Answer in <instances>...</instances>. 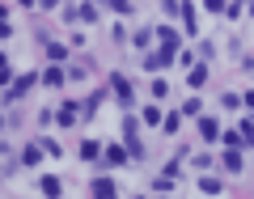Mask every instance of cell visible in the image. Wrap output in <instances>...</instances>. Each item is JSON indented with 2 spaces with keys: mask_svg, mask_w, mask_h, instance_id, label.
I'll list each match as a JSON object with an SVG mask.
<instances>
[{
  "mask_svg": "<svg viewBox=\"0 0 254 199\" xmlns=\"http://www.w3.org/2000/svg\"><path fill=\"white\" fill-rule=\"evenodd\" d=\"M174 51H178V34H174V30H161V55H153V60H148V68H161V64H170Z\"/></svg>",
  "mask_w": 254,
  "mask_h": 199,
  "instance_id": "1",
  "label": "cell"
},
{
  "mask_svg": "<svg viewBox=\"0 0 254 199\" xmlns=\"http://www.w3.org/2000/svg\"><path fill=\"white\" fill-rule=\"evenodd\" d=\"M34 81H38V76H34V72H26V76H17V81H13V85H9V102H13V98H21V93H26V89H30V85H34Z\"/></svg>",
  "mask_w": 254,
  "mask_h": 199,
  "instance_id": "2",
  "label": "cell"
},
{
  "mask_svg": "<svg viewBox=\"0 0 254 199\" xmlns=\"http://www.w3.org/2000/svg\"><path fill=\"white\" fill-rule=\"evenodd\" d=\"M203 81H208V68H203V64H195V68L187 72V85H190V89H199Z\"/></svg>",
  "mask_w": 254,
  "mask_h": 199,
  "instance_id": "3",
  "label": "cell"
},
{
  "mask_svg": "<svg viewBox=\"0 0 254 199\" xmlns=\"http://www.w3.org/2000/svg\"><path fill=\"white\" fill-rule=\"evenodd\" d=\"M110 85H115V93H119V98H123V102H131V85H127V76H110Z\"/></svg>",
  "mask_w": 254,
  "mask_h": 199,
  "instance_id": "4",
  "label": "cell"
},
{
  "mask_svg": "<svg viewBox=\"0 0 254 199\" xmlns=\"http://www.w3.org/2000/svg\"><path fill=\"white\" fill-rule=\"evenodd\" d=\"M43 153H47L43 144H26V148H21V165H34V161H38Z\"/></svg>",
  "mask_w": 254,
  "mask_h": 199,
  "instance_id": "5",
  "label": "cell"
},
{
  "mask_svg": "<svg viewBox=\"0 0 254 199\" xmlns=\"http://www.w3.org/2000/svg\"><path fill=\"white\" fill-rule=\"evenodd\" d=\"M199 136H203V140H216V136H220L216 119H199Z\"/></svg>",
  "mask_w": 254,
  "mask_h": 199,
  "instance_id": "6",
  "label": "cell"
},
{
  "mask_svg": "<svg viewBox=\"0 0 254 199\" xmlns=\"http://www.w3.org/2000/svg\"><path fill=\"white\" fill-rule=\"evenodd\" d=\"M93 195L110 199V195H115V182H110V178H93Z\"/></svg>",
  "mask_w": 254,
  "mask_h": 199,
  "instance_id": "7",
  "label": "cell"
},
{
  "mask_svg": "<svg viewBox=\"0 0 254 199\" xmlns=\"http://www.w3.org/2000/svg\"><path fill=\"white\" fill-rule=\"evenodd\" d=\"M225 170H233V174L242 170V157H237V148H233V144L225 148Z\"/></svg>",
  "mask_w": 254,
  "mask_h": 199,
  "instance_id": "8",
  "label": "cell"
},
{
  "mask_svg": "<svg viewBox=\"0 0 254 199\" xmlns=\"http://www.w3.org/2000/svg\"><path fill=\"white\" fill-rule=\"evenodd\" d=\"M43 195H60V178H55V174L43 178Z\"/></svg>",
  "mask_w": 254,
  "mask_h": 199,
  "instance_id": "9",
  "label": "cell"
},
{
  "mask_svg": "<svg viewBox=\"0 0 254 199\" xmlns=\"http://www.w3.org/2000/svg\"><path fill=\"white\" fill-rule=\"evenodd\" d=\"M60 123H64V127L76 123V106H64V110H60Z\"/></svg>",
  "mask_w": 254,
  "mask_h": 199,
  "instance_id": "10",
  "label": "cell"
},
{
  "mask_svg": "<svg viewBox=\"0 0 254 199\" xmlns=\"http://www.w3.org/2000/svg\"><path fill=\"white\" fill-rule=\"evenodd\" d=\"M144 123H148V127H157V123H161V110L148 106V110H144Z\"/></svg>",
  "mask_w": 254,
  "mask_h": 199,
  "instance_id": "11",
  "label": "cell"
},
{
  "mask_svg": "<svg viewBox=\"0 0 254 199\" xmlns=\"http://www.w3.org/2000/svg\"><path fill=\"white\" fill-rule=\"evenodd\" d=\"M81 157H85V161H93V157H98V144H93V140H85V144H81Z\"/></svg>",
  "mask_w": 254,
  "mask_h": 199,
  "instance_id": "12",
  "label": "cell"
},
{
  "mask_svg": "<svg viewBox=\"0 0 254 199\" xmlns=\"http://www.w3.org/2000/svg\"><path fill=\"white\" fill-rule=\"evenodd\" d=\"M199 187H203V191H208V195H220V182H216V178H203V182H199Z\"/></svg>",
  "mask_w": 254,
  "mask_h": 199,
  "instance_id": "13",
  "label": "cell"
},
{
  "mask_svg": "<svg viewBox=\"0 0 254 199\" xmlns=\"http://www.w3.org/2000/svg\"><path fill=\"white\" fill-rule=\"evenodd\" d=\"M123 157H127V153H123V148L115 144V148H110V153H106V161H110V165H119V161H123Z\"/></svg>",
  "mask_w": 254,
  "mask_h": 199,
  "instance_id": "14",
  "label": "cell"
},
{
  "mask_svg": "<svg viewBox=\"0 0 254 199\" xmlns=\"http://www.w3.org/2000/svg\"><path fill=\"white\" fill-rule=\"evenodd\" d=\"M43 81H47V85H64V72H60V68H51V72H47Z\"/></svg>",
  "mask_w": 254,
  "mask_h": 199,
  "instance_id": "15",
  "label": "cell"
},
{
  "mask_svg": "<svg viewBox=\"0 0 254 199\" xmlns=\"http://www.w3.org/2000/svg\"><path fill=\"white\" fill-rule=\"evenodd\" d=\"M208 9H212V13H225V9H229V0H208Z\"/></svg>",
  "mask_w": 254,
  "mask_h": 199,
  "instance_id": "16",
  "label": "cell"
},
{
  "mask_svg": "<svg viewBox=\"0 0 254 199\" xmlns=\"http://www.w3.org/2000/svg\"><path fill=\"white\" fill-rule=\"evenodd\" d=\"M161 9H165V13H178L182 4H178V0H161Z\"/></svg>",
  "mask_w": 254,
  "mask_h": 199,
  "instance_id": "17",
  "label": "cell"
},
{
  "mask_svg": "<svg viewBox=\"0 0 254 199\" xmlns=\"http://www.w3.org/2000/svg\"><path fill=\"white\" fill-rule=\"evenodd\" d=\"M21 4H30V0H21Z\"/></svg>",
  "mask_w": 254,
  "mask_h": 199,
  "instance_id": "18",
  "label": "cell"
}]
</instances>
